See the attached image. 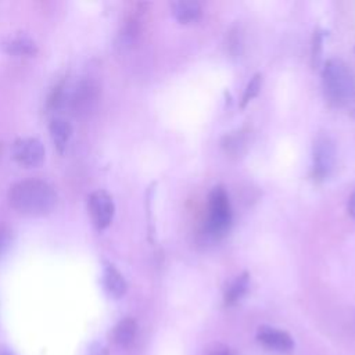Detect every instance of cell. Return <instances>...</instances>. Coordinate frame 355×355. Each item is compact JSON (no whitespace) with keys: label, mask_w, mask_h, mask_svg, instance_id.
<instances>
[{"label":"cell","mask_w":355,"mask_h":355,"mask_svg":"<svg viewBox=\"0 0 355 355\" xmlns=\"http://www.w3.org/2000/svg\"><path fill=\"white\" fill-rule=\"evenodd\" d=\"M172 12L180 24H193L201 17V7L197 1H176L172 4Z\"/></svg>","instance_id":"obj_12"},{"label":"cell","mask_w":355,"mask_h":355,"mask_svg":"<svg viewBox=\"0 0 355 355\" xmlns=\"http://www.w3.org/2000/svg\"><path fill=\"white\" fill-rule=\"evenodd\" d=\"M10 205L26 216H44L57 205L54 189L44 180L26 179L15 183L8 191Z\"/></svg>","instance_id":"obj_1"},{"label":"cell","mask_w":355,"mask_h":355,"mask_svg":"<svg viewBox=\"0 0 355 355\" xmlns=\"http://www.w3.org/2000/svg\"><path fill=\"white\" fill-rule=\"evenodd\" d=\"M103 284L112 298H121L126 293V282L114 265H105L103 272Z\"/></svg>","instance_id":"obj_8"},{"label":"cell","mask_w":355,"mask_h":355,"mask_svg":"<svg viewBox=\"0 0 355 355\" xmlns=\"http://www.w3.org/2000/svg\"><path fill=\"white\" fill-rule=\"evenodd\" d=\"M232 207L227 193L222 186H215L208 196L207 227L215 237L222 236L230 226Z\"/></svg>","instance_id":"obj_3"},{"label":"cell","mask_w":355,"mask_h":355,"mask_svg":"<svg viewBox=\"0 0 355 355\" xmlns=\"http://www.w3.org/2000/svg\"><path fill=\"white\" fill-rule=\"evenodd\" d=\"M336 164V146L329 135L319 133L313 141V175L316 179H326Z\"/></svg>","instance_id":"obj_4"},{"label":"cell","mask_w":355,"mask_h":355,"mask_svg":"<svg viewBox=\"0 0 355 355\" xmlns=\"http://www.w3.org/2000/svg\"><path fill=\"white\" fill-rule=\"evenodd\" d=\"M49 130H50V136L54 146L58 148V151L62 153L72 136L71 123L62 118H55L50 122Z\"/></svg>","instance_id":"obj_10"},{"label":"cell","mask_w":355,"mask_h":355,"mask_svg":"<svg viewBox=\"0 0 355 355\" xmlns=\"http://www.w3.org/2000/svg\"><path fill=\"white\" fill-rule=\"evenodd\" d=\"M247 288H248V275L241 273L227 286L225 291V302L227 305L236 304L244 295Z\"/></svg>","instance_id":"obj_14"},{"label":"cell","mask_w":355,"mask_h":355,"mask_svg":"<svg viewBox=\"0 0 355 355\" xmlns=\"http://www.w3.org/2000/svg\"><path fill=\"white\" fill-rule=\"evenodd\" d=\"M87 355H108V348L105 345H103V344H94L89 349Z\"/></svg>","instance_id":"obj_18"},{"label":"cell","mask_w":355,"mask_h":355,"mask_svg":"<svg viewBox=\"0 0 355 355\" xmlns=\"http://www.w3.org/2000/svg\"><path fill=\"white\" fill-rule=\"evenodd\" d=\"M87 209L90 219L97 229L103 230L112 222L115 207L112 197L105 190H96L89 196Z\"/></svg>","instance_id":"obj_5"},{"label":"cell","mask_w":355,"mask_h":355,"mask_svg":"<svg viewBox=\"0 0 355 355\" xmlns=\"http://www.w3.org/2000/svg\"><path fill=\"white\" fill-rule=\"evenodd\" d=\"M11 244V232L7 227H0V257L7 251Z\"/></svg>","instance_id":"obj_16"},{"label":"cell","mask_w":355,"mask_h":355,"mask_svg":"<svg viewBox=\"0 0 355 355\" xmlns=\"http://www.w3.org/2000/svg\"><path fill=\"white\" fill-rule=\"evenodd\" d=\"M1 47L7 54L11 55H33L37 53L35 42L24 36L8 39L1 44Z\"/></svg>","instance_id":"obj_13"},{"label":"cell","mask_w":355,"mask_h":355,"mask_svg":"<svg viewBox=\"0 0 355 355\" xmlns=\"http://www.w3.org/2000/svg\"><path fill=\"white\" fill-rule=\"evenodd\" d=\"M136 330H137V324L135 322V319L132 318H125L121 322H118V324L114 327L112 331V338L114 343L122 348L129 347L136 336Z\"/></svg>","instance_id":"obj_11"},{"label":"cell","mask_w":355,"mask_h":355,"mask_svg":"<svg viewBox=\"0 0 355 355\" xmlns=\"http://www.w3.org/2000/svg\"><path fill=\"white\" fill-rule=\"evenodd\" d=\"M348 212L352 218H355V191L351 194V197L348 200Z\"/></svg>","instance_id":"obj_20"},{"label":"cell","mask_w":355,"mask_h":355,"mask_svg":"<svg viewBox=\"0 0 355 355\" xmlns=\"http://www.w3.org/2000/svg\"><path fill=\"white\" fill-rule=\"evenodd\" d=\"M322 80L324 93L331 103L347 105L355 100V76L343 60H327L322 71Z\"/></svg>","instance_id":"obj_2"},{"label":"cell","mask_w":355,"mask_h":355,"mask_svg":"<svg viewBox=\"0 0 355 355\" xmlns=\"http://www.w3.org/2000/svg\"><path fill=\"white\" fill-rule=\"evenodd\" d=\"M261 85H262V76H261L259 73L254 75V76L251 78V80L248 82V85H247L245 90H244V93H243L241 103H240L241 107H245L254 97L258 96L259 89H261Z\"/></svg>","instance_id":"obj_15"},{"label":"cell","mask_w":355,"mask_h":355,"mask_svg":"<svg viewBox=\"0 0 355 355\" xmlns=\"http://www.w3.org/2000/svg\"><path fill=\"white\" fill-rule=\"evenodd\" d=\"M11 155L19 165L35 168L44 161L46 151L40 140L35 137H22L14 141Z\"/></svg>","instance_id":"obj_6"},{"label":"cell","mask_w":355,"mask_h":355,"mask_svg":"<svg viewBox=\"0 0 355 355\" xmlns=\"http://www.w3.org/2000/svg\"><path fill=\"white\" fill-rule=\"evenodd\" d=\"M96 98V87L93 86L92 82H82L72 97V105L73 111L78 112H87L90 110L92 104L94 103Z\"/></svg>","instance_id":"obj_9"},{"label":"cell","mask_w":355,"mask_h":355,"mask_svg":"<svg viewBox=\"0 0 355 355\" xmlns=\"http://www.w3.org/2000/svg\"><path fill=\"white\" fill-rule=\"evenodd\" d=\"M258 341L268 349L273 351V352H279V354H286L290 352L293 349V338L290 337L288 333L279 330V329H273V327H268V326H262L258 330Z\"/></svg>","instance_id":"obj_7"},{"label":"cell","mask_w":355,"mask_h":355,"mask_svg":"<svg viewBox=\"0 0 355 355\" xmlns=\"http://www.w3.org/2000/svg\"><path fill=\"white\" fill-rule=\"evenodd\" d=\"M320 44H322V39L320 35L316 33L315 35V42H313V61L318 64L319 62V57H320Z\"/></svg>","instance_id":"obj_17"},{"label":"cell","mask_w":355,"mask_h":355,"mask_svg":"<svg viewBox=\"0 0 355 355\" xmlns=\"http://www.w3.org/2000/svg\"><path fill=\"white\" fill-rule=\"evenodd\" d=\"M0 355H11L10 352H7V351H3V349H0Z\"/></svg>","instance_id":"obj_21"},{"label":"cell","mask_w":355,"mask_h":355,"mask_svg":"<svg viewBox=\"0 0 355 355\" xmlns=\"http://www.w3.org/2000/svg\"><path fill=\"white\" fill-rule=\"evenodd\" d=\"M204 355H230L229 349L220 345H215L212 348H209L207 352H204Z\"/></svg>","instance_id":"obj_19"}]
</instances>
